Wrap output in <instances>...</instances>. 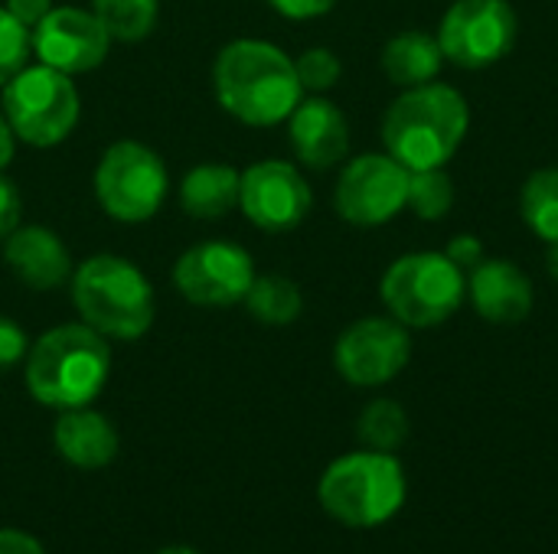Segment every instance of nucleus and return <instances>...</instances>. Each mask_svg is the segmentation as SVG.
<instances>
[{"label": "nucleus", "mask_w": 558, "mask_h": 554, "mask_svg": "<svg viewBox=\"0 0 558 554\" xmlns=\"http://www.w3.org/2000/svg\"><path fill=\"white\" fill-rule=\"evenodd\" d=\"M10 160H13V131H10V124H7V118H3V111H0V170H3Z\"/></svg>", "instance_id": "obj_34"}, {"label": "nucleus", "mask_w": 558, "mask_h": 554, "mask_svg": "<svg viewBox=\"0 0 558 554\" xmlns=\"http://www.w3.org/2000/svg\"><path fill=\"white\" fill-rule=\"evenodd\" d=\"M92 13L111 39L137 42L157 23V0H92Z\"/></svg>", "instance_id": "obj_24"}, {"label": "nucleus", "mask_w": 558, "mask_h": 554, "mask_svg": "<svg viewBox=\"0 0 558 554\" xmlns=\"http://www.w3.org/2000/svg\"><path fill=\"white\" fill-rule=\"evenodd\" d=\"M157 554H199V552H193V549H183V545H173V549H163V552H157Z\"/></svg>", "instance_id": "obj_36"}, {"label": "nucleus", "mask_w": 558, "mask_h": 554, "mask_svg": "<svg viewBox=\"0 0 558 554\" xmlns=\"http://www.w3.org/2000/svg\"><path fill=\"white\" fill-rule=\"evenodd\" d=\"M72 304L105 340H141L157 313L150 281L118 255H95L72 271Z\"/></svg>", "instance_id": "obj_4"}, {"label": "nucleus", "mask_w": 558, "mask_h": 554, "mask_svg": "<svg viewBox=\"0 0 558 554\" xmlns=\"http://www.w3.org/2000/svg\"><path fill=\"white\" fill-rule=\"evenodd\" d=\"M314 206L311 186L301 170L288 160H262L242 173L239 209L262 232L298 229Z\"/></svg>", "instance_id": "obj_13"}, {"label": "nucleus", "mask_w": 558, "mask_h": 554, "mask_svg": "<svg viewBox=\"0 0 558 554\" xmlns=\"http://www.w3.org/2000/svg\"><path fill=\"white\" fill-rule=\"evenodd\" d=\"M0 554H46L43 545L16 529H0Z\"/></svg>", "instance_id": "obj_33"}, {"label": "nucleus", "mask_w": 558, "mask_h": 554, "mask_svg": "<svg viewBox=\"0 0 558 554\" xmlns=\"http://www.w3.org/2000/svg\"><path fill=\"white\" fill-rule=\"evenodd\" d=\"M445 62L481 72L504 62L520 36V16L510 0H454L438 23Z\"/></svg>", "instance_id": "obj_9"}, {"label": "nucleus", "mask_w": 558, "mask_h": 554, "mask_svg": "<svg viewBox=\"0 0 558 554\" xmlns=\"http://www.w3.org/2000/svg\"><path fill=\"white\" fill-rule=\"evenodd\" d=\"M294 69H298V78H301V88L311 91V95L330 91V88L340 82V75H343V65H340L337 52L327 49V46H311V49H304V52L294 59Z\"/></svg>", "instance_id": "obj_26"}, {"label": "nucleus", "mask_w": 558, "mask_h": 554, "mask_svg": "<svg viewBox=\"0 0 558 554\" xmlns=\"http://www.w3.org/2000/svg\"><path fill=\"white\" fill-rule=\"evenodd\" d=\"M520 216L546 245L558 242V167H539L520 189Z\"/></svg>", "instance_id": "obj_21"}, {"label": "nucleus", "mask_w": 558, "mask_h": 554, "mask_svg": "<svg viewBox=\"0 0 558 554\" xmlns=\"http://www.w3.org/2000/svg\"><path fill=\"white\" fill-rule=\"evenodd\" d=\"M20 209H23V199H20L16 183L0 176V238H7L13 229H20Z\"/></svg>", "instance_id": "obj_30"}, {"label": "nucleus", "mask_w": 558, "mask_h": 554, "mask_svg": "<svg viewBox=\"0 0 558 554\" xmlns=\"http://www.w3.org/2000/svg\"><path fill=\"white\" fill-rule=\"evenodd\" d=\"M409 206V170L389 153H360L343 163L333 209L343 222L376 229Z\"/></svg>", "instance_id": "obj_10"}, {"label": "nucleus", "mask_w": 558, "mask_h": 554, "mask_svg": "<svg viewBox=\"0 0 558 554\" xmlns=\"http://www.w3.org/2000/svg\"><path fill=\"white\" fill-rule=\"evenodd\" d=\"M29 52V29L13 20L7 7H0V88L26 65Z\"/></svg>", "instance_id": "obj_27"}, {"label": "nucleus", "mask_w": 558, "mask_h": 554, "mask_svg": "<svg viewBox=\"0 0 558 554\" xmlns=\"http://www.w3.org/2000/svg\"><path fill=\"white\" fill-rule=\"evenodd\" d=\"M255 278L252 255L232 242H199L173 264V287L196 307H232Z\"/></svg>", "instance_id": "obj_12"}, {"label": "nucleus", "mask_w": 558, "mask_h": 554, "mask_svg": "<svg viewBox=\"0 0 558 554\" xmlns=\"http://www.w3.org/2000/svg\"><path fill=\"white\" fill-rule=\"evenodd\" d=\"M412 359V336L396 317H363L350 323L337 346L333 366L356 389H379L405 372Z\"/></svg>", "instance_id": "obj_11"}, {"label": "nucleus", "mask_w": 558, "mask_h": 554, "mask_svg": "<svg viewBox=\"0 0 558 554\" xmlns=\"http://www.w3.org/2000/svg\"><path fill=\"white\" fill-rule=\"evenodd\" d=\"M379 65L386 72V78L396 88H415L425 82H435L445 69V52L438 46L435 33L425 29H405L396 33L379 56Z\"/></svg>", "instance_id": "obj_19"}, {"label": "nucleus", "mask_w": 558, "mask_h": 554, "mask_svg": "<svg viewBox=\"0 0 558 554\" xmlns=\"http://www.w3.org/2000/svg\"><path fill=\"white\" fill-rule=\"evenodd\" d=\"M242 173L229 163H199L183 176L180 206L193 219H222L239 206Z\"/></svg>", "instance_id": "obj_20"}, {"label": "nucleus", "mask_w": 558, "mask_h": 554, "mask_svg": "<svg viewBox=\"0 0 558 554\" xmlns=\"http://www.w3.org/2000/svg\"><path fill=\"white\" fill-rule=\"evenodd\" d=\"M468 300L474 313L494 327L523 323L536 307L530 274L510 258H484L468 271Z\"/></svg>", "instance_id": "obj_15"}, {"label": "nucleus", "mask_w": 558, "mask_h": 554, "mask_svg": "<svg viewBox=\"0 0 558 554\" xmlns=\"http://www.w3.org/2000/svg\"><path fill=\"white\" fill-rule=\"evenodd\" d=\"M213 85L226 114L252 127L288 121L304 98L294 59L265 39H235L222 46L213 65Z\"/></svg>", "instance_id": "obj_1"}, {"label": "nucleus", "mask_w": 558, "mask_h": 554, "mask_svg": "<svg viewBox=\"0 0 558 554\" xmlns=\"http://www.w3.org/2000/svg\"><path fill=\"white\" fill-rule=\"evenodd\" d=\"M3 261L20 284L33 291L62 287L72 278V258L62 238L43 225H20L3 238Z\"/></svg>", "instance_id": "obj_17"}, {"label": "nucleus", "mask_w": 558, "mask_h": 554, "mask_svg": "<svg viewBox=\"0 0 558 554\" xmlns=\"http://www.w3.org/2000/svg\"><path fill=\"white\" fill-rule=\"evenodd\" d=\"M245 307L265 327H288V323H294L301 317L304 297H301V287L291 278L262 274V278L252 281V287L245 294Z\"/></svg>", "instance_id": "obj_22"}, {"label": "nucleus", "mask_w": 558, "mask_h": 554, "mask_svg": "<svg viewBox=\"0 0 558 554\" xmlns=\"http://www.w3.org/2000/svg\"><path fill=\"white\" fill-rule=\"evenodd\" d=\"M26 353H29V340H26L23 327L13 323L10 317H0V372L23 362Z\"/></svg>", "instance_id": "obj_28"}, {"label": "nucleus", "mask_w": 558, "mask_h": 554, "mask_svg": "<svg viewBox=\"0 0 558 554\" xmlns=\"http://www.w3.org/2000/svg\"><path fill=\"white\" fill-rule=\"evenodd\" d=\"M111 372V349L88 323L46 330L26 353V389L46 408H88Z\"/></svg>", "instance_id": "obj_3"}, {"label": "nucleus", "mask_w": 558, "mask_h": 554, "mask_svg": "<svg viewBox=\"0 0 558 554\" xmlns=\"http://www.w3.org/2000/svg\"><path fill=\"white\" fill-rule=\"evenodd\" d=\"M409 209L422 222H441L454 209V180L445 167L409 170Z\"/></svg>", "instance_id": "obj_25"}, {"label": "nucleus", "mask_w": 558, "mask_h": 554, "mask_svg": "<svg viewBox=\"0 0 558 554\" xmlns=\"http://www.w3.org/2000/svg\"><path fill=\"white\" fill-rule=\"evenodd\" d=\"M288 137L298 160L311 170H330L350 153L347 114L324 95L301 98L288 118Z\"/></svg>", "instance_id": "obj_16"}, {"label": "nucleus", "mask_w": 558, "mask_h": 554, "mask_svg": "<svg viewBox=\"0 0 558 554\" xmlns=\"http://www.w3.org/2000/svg\"><path fill=\"white\" fill-rule=\"evenodd\" d=\"M546 271H549V278L558 284V242H553L549 251H546Z\"/></svg>", "instance_id": "obj_35"}, {"label": "nucleus", "mask_w": 558, "mask_h": 554, "mask_svg": "<svg viewBox=\"0 0 558 554\" xmlns=\"http://www.w3.org/2000/svg\"><path fill=\"white\" fill-rule=\"evenodd\" d=\"M268 3L288 20H317L330 13L340 0H268Z\"/></svg>", "instance_id": "obj_31"}, {"label": "nucleus", "mask_w": 558, "mask_h": 554, "mask_svg": "<svg viewBox=\"0 0 558 554\" xmlns=\"http://www.w3.org/2000/svg\"><path fill=\"white\" fill-rule=\"evenodd\" d=\"M471 131L468 98L445 82L402 88L383 114V144L405 170L448 167Z\"/></svg>", "instance_id": "obj_2"}, {"label": "nucleus", "mask_w": 558, "mask_h": 554, "mask_svg": "<svg viewBox=\"0 0 558 554\" xmlns=\"http://www.w3.org/2000/svg\"><path fill=\"white\" fill-rule=\"evenodd\" d=\"M108 46L111 36L98 23V16L78 7H52L29 29V49L39 56V62L65 75L98 69L108 56Z\"/></svg>", "instance_id": "obj_14"}, {"label": "nucleus", "mask_w": 558, "mask_h": 554, "mask_svg": "<svg viewBox=\"0 0 558 554\" xmlns=\"http://www.w3.org/2000/svg\"><path fill=\"white\" fill-rule=\"evenodd\" d=\"M7 10L13 20H20L26 29H33L49 10H52V0H7Z\"/></svg>", "instance_id": "obj_32"}, {"label": "nucleus", "mask_w": 558, "mask_h": 554, "mask_svg": "<svg viewBox=\"0 0 558 554\" xmlns=\"http://www.w3.org/2000/svg\"><path fill=\"white\" fill-rule=\"evenodd\" d=\"M356 438L366 451L396 454L409 441V415L392 398H376L363 408L356 421Z\"/></svg>", "instance_id": "obj_23"}, {"label": "nucleus", "mask_w": 558, "mask_h": 554, "mask_svg": "<svg viewBox=\"0 0 558 554\" xmlns=\"http://www.w3.org/2000/svg\"><path fill=\"white\" fill-rule=\"evenodd\" d=\"M167 167L163 160L137 140L111 144L95 167V199L98 206L128 225L147 222L167 199Z\"/></svg>", "instance_id": "obj_8"}, {"label": "nucleus", "mask_w": 558, "mask_h": 554, "mask_svg": "<svg viewBox=\"0 0 558 554\" xmlns=\"http://www.w3.org/2000/svg\"><path fill=\"white\" fill-rule=\"evenodd\" d=\"M445 255L468 274L474 264H481L484 258H487V251H484V242L477 238V235H471V232H461V235H454L451 242H448V248H445Z\"/></svg>", "instance_id": "obj_29"}, {"label": "nucleus", "mask_w": 558, "mask_h": 554, "mask_svg": "<svg viewBox=\"0 0 558 554\" xmlns=\"http://www.w3.org/2000/svg\"><path fill=\"white\" fill-rule=\"evenodd\" d=\"M56 451L78 470H101L118 454V434L111 421L88 408H69L52 431Z\"/></svg>", "instance_id": "obj_18"}, {"label": "nucleus", "mask_w": 558, "mask_h": 554, "mask_svg": "<svg viewBox=\"0 0 558 554\" xmlns=\"http://www.w3.org/2000/svg\"><path fill=\"white\" fill-rule=\"evenodd\" d=\"M409 483L396 454L356 451L333 460L317 487L324 513L350 529L386 526L405 503Z\"/></svg>", "instance_id": "obj_5"}, {"label": "nucleus", "mask_w": 558, "mask_h": 554, "mask_svg": "<svg viewBox=\"0 0 558 554\" xmlns=\"http://www.w3.org/2000/svg\"><path fill=\"white\" fill-rule=\"evenodd\" d=\"M3 118L13 137L29 147H56L78 124V91L75 82L49 65H23L0 95Z\"/></svg>", "instance_id": "obj_7"}, {"label": "nucleus", "mask_w": 558, "mask_h": 554, "mask_svg": "<svg viewBox=\"0 0 558 554\" xmlns=\"http://www.w3.org/2000/svg\"><path fill=\"white\" fill-rule=\"evenodd\" d=\"M379 297L402 327L432 330L468 300V274L445 251H409L386 268Z\"/></svg>", "instance_id": "obj_6"}]
</instances>
